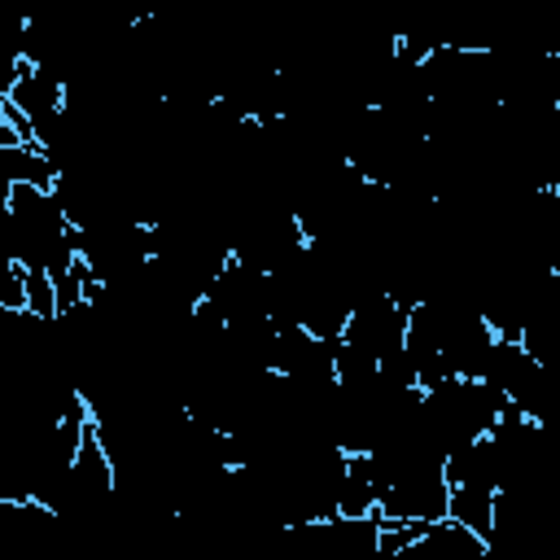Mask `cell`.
I'll return each mask as SVG.
<instances>
[{"mask_svg":"<svg viewBox=\"0 0 560 560\" xmlns=\"http://www.w3.org/2000/svg\"><path fill=\"white\" fill-rule=\"evenodd\" d=\"M0 306H26V289H22V262L4 249L0 241Z\"/></svg>","mask_w":560,"mask_h":560,"instance_id":"3","label":"cell"},{"mask_svg":"<svg viewBox=\"0 0 560 560\" xmlns=\"http://www.w3.org/2000/svg\"><path fill=\"white\" fill-rule=\"evenodd\" d=\"M446 516L459 521L464 529H472L477 538H486L490 534V516H494V490L490 486H472V481L446 486Z\"/></svg>","mask_w":560,"mask_h":560,"instance_id":"1","label":"cell"},{"mask_svg":"<svg viewBox=\"0 0 560 560\" xmlns=\"http://www.w3.org/2000/svg\"><path fill=\"white\" fill-rule=\"evenodd\" d=\"M18 140V131H13V122H9V101L0 96V144H13ZM26 144V140H22Z\"/></svg>","mask_w":560,"mask_h":560,"instance_id":"4","label":"cell"},{"mask_svg":"<svg viewBox=\"0 0 560 560\" xmlns=\"http://www.w3.org/2000/svg\"><path fill=\"white\" fill-rule=\"evenodd\" d=\"M26 13L9 0H0V96L18 83V74L26 70Z\"/></svg>","mask_w":560,"mask_h":560,"instance_id":"2","label":"cell"}]
</instances>
